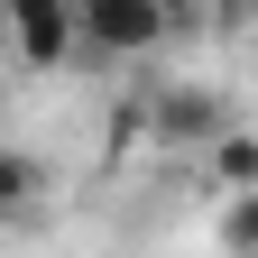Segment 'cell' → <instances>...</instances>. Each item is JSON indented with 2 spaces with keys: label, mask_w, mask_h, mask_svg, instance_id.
<instances>
[{
  "label": "cell",
  "mask_w": 258,
  "mask_h": 258,
  "mask_svg": "<svg viewBox=\"0 0 258 258\" xmlns=\"http://www.w3.org/2000/svg\"><path fill=\"white\" fill-rule=\"evenodd\" d=\"M37 194H46V166L28 148H0V212H37Z\"/></svg>",
  "instance_id": "cell-5"
},
{
  "label": "cell",
  "mask_w": 258,
  "mask_h": 258,
  "mask_svg": "<svg viewBox=\"0 0 258 258\" xmlns=\"http://www.w3.org/2000/svg\"><path fill=\"white\" fill-rule=\"evenodd\" d=\"M166 19H175V28H203V19H212V0H166Z\"/></svg>",
  "instance_id": "cell-7"
},
{
  "label": "cell",
  "mask_w": 258,
  "mask_h": 258,
  "mask_svg": "<svg viewBox=\"0 0 258 258\" xmlns=\"http://www.w3.org/2000/svg\"><path fill=\"white\" fill-rule=\"evenodd\" d=\"M157 120H166L175 139H203V148L221 139V129H231V111H221V102H203V92H175V102L157 111Z\"/></svg>",
  "instance_id": "cell-6"
},
{
  "label": "cell",
  "mask_w": 258,
  "mask_h": 258,
  "mask_svg": "<svg viewBox=\"0 0 258 258\" xmlns=\"http://www.w3.org/2000/svg\"><path fill=\"white\" fill-rule=\"evenodd\" d=\"M0 28H10V46L19 64H64V55H83V19H74V0H0Z\"/></svg>",
  "instance_id": "cell-2"
},
{
  "label": "cell",
  "mask_w": 258,
  "mask_h": 258,
  "mask_svg": "<svg viewBox=\"0 0 258 258\" xmlns=\"http://www.w3.org/2000/svg\"><path fill=\"white\" fill-rule=\"evenodd\" d=\"M212 240H221V258H258V184H249V194H221Z\"/></svg>",
  "instance_id": "cell-4"
},
{
  "label": "cell",
  "mask_w": 258,
  "mask_h": 258,
  "mask_svg": "<svg viewBox=\"0 0 258 258\" xmlns=\"http://www.w3.org/2000/svg\"><path fill=\"white\" fill-rule=\"evenodd\" d=\"M74 19H83V55H148L157 37H166V0H74Z\"/></svg>",
  "instance_id": "cell-1"
},
{
  "label": "cell",
  "mask_w": 258,
  "mask_h": 258,
  "mask_svg": "<svg viewBox=\"0 0 258 258\" xmlns=\"http://www.w3.org/2000/svg\"><path fill=\"white\" fill-rule=\"evenodd\" d=\"M258 10V0H212V19H249Z\"/></svg>",
  "instance_id": "cell-8"
},
{
  "label": "cell",
  "mask_w": 258,
  "mask_h": 258,
  "mask_svg": "<svg viewBox=\"0 0 258 258\" xmlns=\"http://www.w3.org/2000/svg\"><path fill=\"white\" fill-rule=\"evenodd\" d=\"M203 166H212V194H249L258 184V139L249 129H221V139L203 148Z\"/></svg>",
  "instance_id": "cell-3"
}]
</instances>
